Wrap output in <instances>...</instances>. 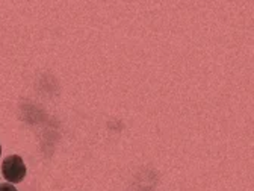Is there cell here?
I'll list each match as a JSON object with an SVG mask.
<instances>
[{"label":"cell","instance_id":"1","mask_svg":"<svg viewBox=\"0 0 254 191\" xmlns=\"http://www.w3.org/2000/svg\"><path fill=\"white\" fill-rule=\"evenodd\" d=\"M2 172H3V176H5V179L8 182L18 184L26 176V166H24L23 159L18 155H11L3 161Z\"/></svg>","mask_w":254,"mask_h":191},{"label":"cell","instance_id":"3","mask_svg":"<svg viewBox=\"0 0 254 191\" xmlns=\"http://www.w3.org/2000/svg\"><path fill=\"white\" fill-rule=\"evenodd\" d=\"M0 155H2V146H0Z\"/></svg>","mask_w":254,"mask_h":191},{"label":"cell","instance_id":"2","mask_svg":"<svg viewBox=\"0 0 254 191\" xmlns=\"http://www.w3.org/2000/svg\"><path fill=\"white\" fill-rule=\"evenodd\" d=\"M0 191H18L12 184H0Z\"/></svg>","mask_w":254,"mask_h":191}]
</instances>
